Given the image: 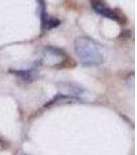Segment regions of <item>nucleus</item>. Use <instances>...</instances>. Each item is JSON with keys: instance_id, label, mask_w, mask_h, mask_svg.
<instances>
[{"instance_id": "nucleus-1", "label": "nucleus", "mask_w": 137, "mask_h": 155, "mask_svg": "<svg viewBox=\"0 0 137 155\" xmlns=\"http://www.w3.org/2000/svg\"><path fill=\"white\" fill-rule=\"evenodd\" d=\"M73 51L84 65H99L103 61L97 45L88 37H78L73 42Z\"/></svg>"}, {"instance_id": "nucleus-2", "label": "nucleus", "mask_w": 137, "mask_h": 155, "mask_svg": "<svg viewBox=\"0 0 137 155\" xmlns=\"http://www.w3.org/2000/svg\"><path fill=\"white\" fill-rule=\"evenodd\" d=\"M64 58V53L56 48L48 47L43 51V61L44 63H48L49 65L59 64Z\"/></svg>"}, {"instance_id": "nucleus-3", "label": "nucleus", "mask_w": 137, "mask_h": 155, "mask_svg": "<svg viewBox=\"0 0 137 155\" xmlns=\"http://www.w3.org/2000/svg\"><path fill=\"white\" fill-rule=\"evenodd\" d=\"M92 6H93V9L96 12H98L99 15L103 17H106V18L113 19V20H116V15L113 9L108 8L107 6H105L104 4H102L101 2L99 1H92Z\"/></svg>"}, {"instance_id": "nucleus-4", "label": "nucleus", "mask_w": 137, "mask_h": 155, "mask_svg": "<svg viewBox=\"0 0 137 155\" xmlns=\"http://www.w3.org/2000/svg\"><path fill=\"white\" fill-rule=\"evenodd\" d=\"M60 21L58 19H54V18H44L42 19V25H43L44 29H53L55 27L59 26Z\"/></svg>"}]
</instances>
